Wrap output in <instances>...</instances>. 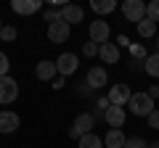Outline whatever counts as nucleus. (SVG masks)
Returning a JSON list of instances; mask_svg holds the SVG:
<instances>
[{
	"label": "nucleus",
	"mask_w": 159,
	"mask_h": 148,
	"mask_svg": "<svg viewBox=\"0 0 159 148\" xmlns=\"http://www.w3.org/2000/svg\"><path fill=\"white\" fill-rule=\"evenodd\" d=\"M82 53H85V56H98V45H96V42H90V40H88L85 45H82Z\"/></svg>",
	"instance_id": "26"
},
{
	"label": "nucleus",
	"mask_w": 159,
	"mask_h": 148,
	"mask_svg": "<svg viewBox=\"0 0 159 148\" xmlns=\"http://www.w3.org/2000/svg\"><path fill=\"white\" fill-rule=\"evenodd\" d=\"M90 42H96L98 48L103 45V42H109V34H111V29H109L106 21H101V19H96V21H90Z\"/></svg>",
	"instance_id": "7"
},
{
	"label": "nucleus",
	"mask_w": 159,
	"mask_h": 148,
	"mask_svg": "<svg viewBox=\"0 0 159 148\" xmlns=\"http://www.w3.org/2000/svg\"><path fill=\"white\" fill-rule=\"evenodd\" d=\"M69 32H72V27H69L64 19H58V21L48 24V40L56 42V45H61V42H66V40H69Z\"/></svg>",
	"instance_id": "4"
},
{
	"label": "nucleus",
	"mask_w": 159,
	"mask_h": 148,
	"mask_svg": "<svg viewBox=\"0 0 159 148\" xmlns=\"http://www.w3.org/2000/svg\"><path fill=\"white\" fill-rule=\"evenodd\" d=\"M130 53L135 58H143V61H146V48H141V45H130Z\"/></svg>",
	"instance_id": "27"
},
{
	"label": "nucleus",
	"mask_w": 159,
	"mask_h": 148,
	"mask_svg": "<svg viewBox=\"0 0 159 148\" xmlns=\"http://www.w3.org/2000/svg\"><path fill=\"white\" fill-rule=\"evenodd\" d=\"M93 130V114H82L74 119V124H72V130H69V137H74V140H80L82 135H88V132Z\"/></svg>",
	"instance_id": "6"
},
{
	"label": "nucleus",
	"mask_w": 159,
	"mask_h": 148,
	"mask_svg": "<svg viewBox=\"0 0 159 148\" xmlns=\"http://www.w3.org/2000/svg\"><path fill=\"white\" fill-rule=\"evenodd\" d=\"M80 148H103V140L96 132H88V135L80 137Z\"/></svg>",
	"instance_id": "19"
},
{
	"label": "nucleus",
	"mask_w": 159,
	"mask_h": 148,
	"mask_svg": "<svg viewBox=\"0 0 159 148\" xmlns=\"http://www.w3.org/2000/svg\"><path fill=\"white\" fill-rule=\"evenodd\" d=\"M0 40L13 42V40H16V27H3V29H0Z\"/></svg>",
	"instance_id": "22"
},
{
	"label": "nucleus",
	"mask_w": 159,
	"mask_h": 148,
	"mask_svg": "<svg viewBox=\"0 0 159 148\" xmlns=\"http://www.w3.org/2000/svg\"><path fill=\"white\" fill-rule=\"evenodd\" d=\"M8 69H11V63H8V56L0 50V77H8Z\"/></svg>",
	"instance_id": "24"
},
{
	"label": "nucleus",
	"mask_w": 159,
	"mask_h": 148,
	"mask_svg": "<svg viewBox=\"0 0 159 148\" xmlns=\"http://www.w3.org/2000/svg\"><path fill=\"white\" fill-rule=\"evenodd\" d=\"M125 148H148V143L143 137H127L125 140Z\"/></svg>",
	"instance_id": "23"
},
{
	"label": "nucleus",
	"mask_w": 159,
	"mask_h": 148,
	"mask_svg": "<svg viewBox=\"0 0 159 148\" xmlns=\"http://www.w3.org/2000/svg\"><path fill=\"white\" fill-rule=\"evenodd\" d=\"M148 148H159V140H157V143H151V146H148Z\"/></svg>",
	"instance_id": "33"
},
{
	"label": "nucleus",
	"mask_w": 159,
	"mask_h": 148,
	"mask_svg": "<svg viewBox=\"0 0 159 148\" xmlns=\"http://www.w3.org/2000/svg\"><path fill=\"white\" fill-rule=\"evenodd\" d=\"M103 119H106V124L111 127V130H122V127H125V119H127V111L122 106H109L106 111H103Z\"/></svg>",
	"instance_id": "8"
},
{
	"label": "nucleus",
	"mask_w": 159,
	"mask_h": 148,
	"mask_svg": "<svg viewBox=\"0 0 159 148\" xmlns=\"http://www.w3.org/2000/svg\"><path fill=\"white\" fill-rule=\"evenodd\" d=\"M19 124H21V119H19L16 111H0V132H3V135L16 132Z\"/></svg>",
	"instance_id": "11"
},
{
	"label": "nucleus",
	"mask_w": 159,
	"mask_h": 148,
	"mask_svg": "<svg viewBox=\"0 0 159 148\" xmlns=\"http://www.w3.org/2000/svg\"><path fill=\"white\" fill-rule=\"evenodd\" d=\"M146 119H148V127H151V130H159V108H154Z\"/></svg>",
	"instance_id": "25"
},
{
	"label": "nucleus",
	"mask_w": 159,
	"mask_h": 148,
	"mask_svg": "<svg viewBox=\"0 0 159 148\" xmlns=\"http://www.w3.org/2000/svg\"><path fill=\"white\" fill-rule=\"evenodd\" d=\"M82 16H85V13H82V8H80V6H72V3L61 6V19L69 24V27H72V24H80V21H82Z\"/></svg>",
	"instance_id": "14"
},
{
	"label": "nucleus",
	"mask_w": 159,
	"mask_h": 148,
	"mask_svg": "<svg viewBox=\"0 0 159 148\" xmlns=\"http://www.w3.org/2000/svg\"><path fill=\"white\" fill-rule=\"evenodd\" d=\"M135 27H138V34H141L143 40H146V37H154V34H157V24H154L151 19H143V21H138Z\"/></svg>",
	"instance_id": "18"
},
{
	"label": "nucleus",
	"mask_w": 159,
	"mask_h": 148,
	"mask_svg": "<svg viewBox=\"0 0 159 148\" xmlns=\"http://www.w3.org/2000/svg\"><path fill=\"white\" fill-rule=\"evenodd\" d=\"M40 0H13L11 3V8H13V13H19V16H32V13H37L40 11Z\"/></svg>",
	"instance_id": "12"
},
{
	"label": "nucleus",
	"mask_w": 159,
	"mask_h": 148,
	"mask_svg": "<svg viewBox=\"0 0 159 148\" xmlns=\"http://www.w3.org/2000/svg\"><path fill=\"white\" fill-rule=\"evenodd\" d=\"M127 108H130L133 116H148L154 111V98L148 95V93H133L130 95V103H127Z\"/></svg>",
	"instance_id": "1"
},
{
	"label": "nucleus",
	"mask_w": 159,
	"mask_h": 148,
	"mask_svg": "<svg viewBox=\"0 0 159 148\" xmlns=\"http://www.w3.org/2000/svg\"><path fill=\"white\" fill-rule=\"evenodd\" d=\"M90 8L98 13V16H106V13L117 11V3H114V0H93V3H90Z\"/></svg>",
	"instance_id": "17"
},
{
	"label": "nucleus",
	"mask_w": 159,
	"mask_h": 148,
	"mask_svg": "<svg viewBox=\"0 0 159 148\" xmlns=\"http://www.w3.org/2000/svg\"><path fill=\"white\" fill-rule=\"evenodd\" d=\"M0 29H3V21H0Z\"/></svg>",
	"instance_id": "35"
},
{
	"label": "nucleus",
	"mask_w": 159,
	"mask_h": 148,
	"mask_svg": "<svg viewBox=\"0 0 159 148\" xmlns=\"http://www.w3.org/2000/svg\"><path fill=\"white\" fill-rule=\"evenodd\" d=\"M143 69H146L148 77H159V53H154V56H146V61H143Z\"/></svg>",
	"instance_id": "20"
},
{
	"label": "nucleus",
	"mask_w": 159,
	"mask_h": 148,
	"mask_svg": "<svg viewBox=\"0 0 159 148\" xmlns=\"http://www.w3.org/2000/svg\"><path fill=\"white\" fill-rule=\"evenodd\" d=\"M157 48H159V37H157Z\"/></svg>",
	"instance_id": "34"
},
{
	"label": "nucleus",
	"mask_w": 159,
	"mask_h": 148,
	"mask_svg": "<svg viewBox=\"0 0 159 148\" xmlns=\"http://www.w3.org/2000/svg\"><path fill=\"white\" fill-rule=\"evenodd\" d=\"M146 93H148V95H151V98H159V87H148Z\"/></svg>",
	"instance_id": "32"
},
{
	"label": "nucleus",
	"mask_w": 159,
	"mask_h": 148,
	"mask_svg": "<svg viewBox=\"0 0 159 148\" xmlns=\"http://www.w3.org/2000/svg\"><path fill=\"white\" fill-rule=\"evenodd\" d=\"M106 82H109V74H106V69H103V66H93V69H88L85 85L90 87V90H98V87H103Z\"/></svg>",
	"instance_id": "10"
},
{
	"label": "nucleus",
	"mask_w": 159,
	"mask_h": 148,
	"mask_svg": "<svg viewBox=\"0 0 159 148\" xmlns=\"http://www.w3.org/2000/svg\"><path fill=\"white\" fill-rule=\"evenodd\" d=\"M34 74H37V80H43V82H53V80L58 77L56 61H40L37 69H34Z\"/></svg>",
	"instance_id": "13"
},
{
	"label": "nucleus",
	"mask_w": 159,
	"mask_h": 148,
	"mask_svg": "<svg viewBox=\"0 0 159 148\" xmlns=\"http://www.w3.org/2000/svg\"><path fill=\"white\" fill-rule=\"evenodd\" d=\"M96 106H98V111H106V108L111 106V103H109V98H101V101H98Z\"/></svg>",
	"instance_id": "30"
},
{
	"label": "nucleus",
	"mask_w": 159,
	"mask_h": 148,
	"mask_svg": "<svg viewBox=\"0 0 159 148\" xmlns=\"http://www.w3.org/2000/svg\"><path fill=\"white\" fill-rule=\"evenodd\" d=\"M80 66V58L74 56V53H61L56 61V72L61 74V77H69V74H74Z\"/></svg>",
	"instance_id": "9"
},
{
	"label": "nucleus",
	"mask_w": 159,
	"mask_h": 148,
	"mask_svg": "<svg viewBox=\"0 0 159 148\" xmlns=\"http://www.w3.org/2000/svg\"><path fill=\"white\" fill-rule=\"evenodd\" d=\"M58 19H61V11H45V21H48V24L58 21Z\"/></svg>",
	"instance_id": "28"
},
{
	"label": "nucleus",
	"mask_w": 159,
	"mask_h": 148,
	"mask_svg": "<svg viewBox=\"0 0 159 148\" xmlns=\"http://www.w3.org/2000/svg\"><path fill=\"white\" fill-rule=\"evenodd\" d=\"M130 95H133V90H130V85H122V82H119V85H111V90H109V103H111V106H122L125 108L127 103H130Z\"/></svg>",
	"instance_id": "5"
},
{
	"label": "nucleus",
	"mask_w": 159,
	"mask_h": 148,
	"mask_svg": "<svg viewBox=\"0 0 159 148\" xmlns=\"http://www.w3.org/2000/svg\"><path fill=\"white\" fill-rule=\"evenodd\" d=\"M117 42H119V45H122V48H127V45H130V40H127L125 34H119V37H117Z\"/></svg>",
	"instance_id": "31"
},
{
	"label": "nucleus",
	"mask_w": 159,
	"mask_h": 148,
	"mask_svg": "<svg viewBox=\"0 0 159 148\" xmlns=\"http://www.w3.org/2000/svg\"><path fill=\"white\" fill-rule=\"evenodd\" d=\"M125 132L122 130H109L103 137V148H125Z\"/></svg>",
	"instance_id": "16"
},
{
	"label": "nucleus",
	"mask_w": 159,
	"mask_h": 148,
	"mask_svg": "<svg viewBox=\"0 0 159 148\" xmlns=\"http://www.w3.org/2000/svg\"><path fill=\"white\" fill-rule=\"evenodd\" d=\"M98 56H101L103 63H117L119 61V45L117 42H103V45L98 48Z\"/></svg>",
	"instance_id": "15"
},
{
	"label": "nucleus",
	"mask_w": 159,
	"mask_h": 148,
	"mask_svg": "<svg viewBox=\"0 0 159 148\" xmlns=\"http://www.w3.org/2000/svg\"><path fill=\"white\" fill-rule=\"evenodd\" d=\"M19 98V85L13 77H0V106H8Z\"/></svg>",
	"instance_id": "2"
},
{
	"label": "nucleus",
	"mask_w": 159,
	"mask_h": 148,
	"mask_svg": "<svg viewBox=\"0 0 159 148\" xmlns=\"http://www.w3.org/2000/svg\"><path fill=\"white\" fill-rule=\"evenodd\" d=\"M64 85H66V82H64V77H61V74H58L56 80H53V82H51V87H53V90H61V87H64Z\"/></svg>",
	"instance_id": "29"
},
{
	"label": "nucleus",
	"mask_w": 159,
	"mask_h": 148,
	"mask_svg": "<svg viewBox=\"0 0 159 148\" xmlns=\"http://www.w3.org/2000/svg\"><path fill=\"white\" fill-rule=\"evenodd\" d=\"M122 16L127 21H143L146 19V6H143V0H125L122 3Z\"/></svg>",
	"instance_id": "3"
},
{
	"label": "nucleus",
	"mask_w": 159,
	"mask_h": 148,
	"mask_svg": "<svg viewBox=\"0 0 159 148\" xmlns=\"http://www.w3.org/2000/svg\"><path fill=\"white\" fill-rule=\"evenodd\" d=\"M146 19H151L154 24H159V0L146 3Z\"/></svg>",
	"instance_id": "21"
}]
</instances>
